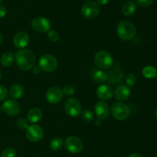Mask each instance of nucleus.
I'll use <instances>...</instances> for the list:
<instances>
[{
  "instance_id": "f257e3e1",
  "label": "nucleus",
  "mask_w": 157,
  "mask_h": 157,
  "mask_svg": "<svg viewBox=\"0 0 157 157\" xmlns=\"http://www.w3.org/2000/svg\"><path fill=\"white\" fill-rule=\"evenodd\" d=\"M15 60L17 66L24 71L32 69L35 65L36 58L33 52L29 49H19L15 54Z\"/></svg>"
},
{
  "instance_id": "f03ea898",
  "label": "nucleus",
  "mask_w": 157,
  "mask_h": 157,
  "mask_svg": "<svg viewBox=\"0 0 157 157\" xmlns=\"http://www.w3.org/2000/svg\"><path fill=\"white\" fill-rule=\"evenodd\" d=\"M117 33L121 39L124 41H129L134 38L136 33V29L131 22L128 20H123L118 23Z\"/></svg>"
},
{
  "instance_id": "7ed1b4c3",
  "label": "nucleus",
  "mask_w": 157,
  "mask_h": 157,
  "mask_svg": "<svg viewBox=\"0 0 157 157\" xmlns=\"http://www.w3.org/2000/svg\"><path fill=\"white\" fill-rule=\"evenodd\" d=\"M94 62L99 69L105 70L110 69L113 66V58L110 52L105 50H101L95 55Z\"/></svg>"
},
{
  "instance_id": "20e7f679",
  "label": "nucleus",
  "mask_w": 157,
  "mask_h": 157,
  "mask_svg": "<svg viewBox=\"0 0 157 157\" xmlns=\"http://www.w3.org/2000/svg\"><path fill=\"white\" fill-rule=\"evenodd\" d=\"M110 111L113 118L119 121H124L127 119L130 115V107L121 102L113 103Z\"/></svg>"
},
{
  "instance_id": "39448f33",
  "label": "nucleus",
  "mask_w": 157,
  "mask_h": 157,
  "mask_svg": "<svg viewBox=\"0 0 157 157\" xmlns=\"http://www.w3.org/2000/svg\"><path fill=\"white\" fill-rule=\"evenodd\" d=\"M41 70L45 72H52L58 67V60L54 55L51 54H44L41 55L38 62Z\"/></svg>"
},
{
  "instance_id": "423d86ee",
  "label": "nucleus",
  "mask_w": 157,
  "mask_h": 157,
  "mask_svg": "<svg viewBox=\"0 0 157 157\" xmlns=\"http://www.w3.org/2000/svg\"><path fill=\"white\" fill-rule=\"evenodd\" d=\"M66 114L71 117H77L82 112V106L79 100L75 98H69L66 100L64 106Z\"/></svg>"
},
{
  "instance_id": "0eeeda50",
  "label": "nucleus",
  "mask_w": 157,
  "mask_h": 157,
  "mask_svg": "<svg viewBox=\"0 0 157 157\" xmlns=\"http://www.w3.org/2000/svg\"><path fill=\"white\" fill-rule=\"evenodd\" d=\"M101 12L100 6L95 2H87L83 5L81 8V14L86 18L92 19L99 15Z\"/></svg>"
},
{
  "instance_id": "6e6552de",
  "label": "nucleus",
  "mask_w": 157,
  "mask_h": 157,
  "mask_svg": "<svg viewBox=\"0 0 157 157\" xmlns=\"http://www.w3.org/2000/svg\"><path fill=\"white\" fill-rule=\"evenodd\" d=\"M65 148L71 153H79L84 148L83 141L78 136H68L64 141Z\"/></svg>"
},
{
  "instance_id": "1a4fd4ad",
  "label": "nucleus",
  "mask_w": 157,
  "mask_h": 157,
  "mask_svg": "<svg viewBox=\"0 0 157 157\" xmlns=\"http://www.w3.org/2000/svg\"><path fill=\"white\" fill-rule=\"evenodd\" d=\"M26 137L28 139L33 143H37L41 140L44 136V131L42 128L36 124H32L26 129Z\"/></svg>"
},
{
  "instance_id": "9d476101",
  "label": "nucleus",
  "mask_w": 157,
  "mask_h": 157,
  "mask_svg": "<svg viewBox=\"0 0 157 157\" xmlns=\"http://www.w3.org/2000/svg\"><path fill=\"white\" fill-rule=\"evenodd\" d=\"M32 28L37 32L44 33L50 30L51 23L48 18L44 17L38 16L34 18L32 21Z\"/></svg>"
},
{
  "instance_id": "9b49d317",
  "label": "nucleus",
  "mask_w": 157,
  "mask_h": 157,
  "mask_svg": "<svg viewBox=\"0 0 157 157\" xmlns=\"http://www.w3.org/2000/svg\"><path fill=\"white\" fill-rule=\"evenodd\" d=\"M45 98L46 100L51 104H58L63 99L62 89H60L59 87H57V86L50 88L46 92Z\"/></svg>"
},
{
  "instance_id": "f8f14e48",
  "label": "nucleus",
  "mask_w": 157,
  "mask_h": 157,
  "mask_svg": "<svg viewBox=\"0 0 157 157\" xmlns=\"http://www.w3.org/2000/svg\"><path fill=\"white\" fill-rule=\"evenodd\" d=\"M19 104L15 99H8L2 104V110L5 113L10 116H15L20 112Z\"/></svg>"
},
{
  "instance_id": "ddd939ff",
  "label": "nucleus",
  "mask_w": 157,
  "mask_h": 157,
  "mask_svg": "<svg viewBox=\"0 0 157 157\" xmlns=\"http://www.w3.org/2000/svg\"><path fill=\"white\" fill-rule=\"evenodd\" d=\"M96 94L98 98L102 101H108L113 96V90L109 85H101L97 89Z\"/></svg>"
},
{
  "instance_id": "4468645a",
  "label": "nucleus",
  "mask_w": 157,
  "mask_h": 157,
  "mask_svg": "<svg viewBox=\"0 0 157 157\" xmlns=\"http://www.w3.org/2000/svg\"><path fill=\"white\" fill-rule=\"evenodd\" d=\"M94 112L99 119H106L110 115V107L107 103L100 101L95 104Z\"/></svg>"
},
{
  "instance_id": "2eb2a0df",
  "label": "nucleus",
  "mask_w": 157,
  "mask_h": 157,
  "mask_svg": "<svg viewBox=\"0 0 157 157\" xmlns=\"http://www.w3.org/2000/svg\"><path fill=\"white\" fill-rule=\"evenodd\" d=\"M29 41H30V38H29V34L23 31L15 34L13 38L14 46L20 49L25 48L29 43Z\"/></svg>"
},
{
  "instance_id": "dca6fc26",
  "label": "nucleus",
  "mask_w": 157,
  "mask_h": 157,
  "mask_svg": "<svg viewBox=\"0 0 157 157\" xmlns=\"http://www.w3.org/2000/svg\"><path fill=\"white\" fill-rule=\"evenodd\" d=\"M107 74H108V78H107V80L110 82V84L113 85V86L120 84V83L122 81L123 77H124V73L121 70V69H120L119 66L117 64L113 66V69H110V72Z\"/></svg>"
},
{
  "instance_id": "f3484780",
  "label": "nucleus",
  "mask_w": 157,
  "mask_h": 157,
  "mask_svg": "<svg viewBox=\"0 0 157 157\" xmlns=\"http://www.w3.org/2000/svg\"><path fill=\"white\" fill-rule=\"evenodd\" d=\"M130 93L131 92H130V88L125 85H119L113 92V95H115L116 99L121 102H124L128 99Z\"/></svg>"
},
{
  "instance_id": "a211bd4d",
  "label": "nucleus",
  "mask_w": 157,
  "mask_h": 157,
  "mask_svg": "<svg viewBox=\"0 0 157 157\" xmlns=\"http://www.w3.org/2000/svg\"><path fill=\"white\" fill-rule=\"evenodd\" d=\"M90 76H91L93 81L98 83H103L107 81L108 78V74L107 72L101 69H94L90 72Z\"/></svg>"
},
{
  "instance_id": "6ab92c4d",
  "label": "nucleus",
  "mask_w": 157,
  "mask_h": 157,
  "mask_svg": "<svg viewBox=\"0 0 157 157\" xmlns=\"http://www.w3.org/2000/svg\"><path fill=\"white\" fill-rule=\"evenodd\" d=\"M42 117V112L41 109L37 107L32 108L28 112L27 119L28 121L31 123H36L41 120Z\"/></svg>"
},
{
  "instance_id": "aec40b11",
  "label": "nucleus",
  "mask_w": 157,
  "mask_h": 157,
  "mask_svg": "<svg viewBox=\"0 0 157 157\" xmlns=\"http://www.w3.org/2000/svg\"><path fill=\"white\" fill-rule=\"evenodd\" d=\"M25 93L24 88L20 84H14L9 89V95L12 99H18L23 96Z\"/></svg>"
},
{
  "instance_id": "412c9836",
  "label": "nucleus",
  "mask_w": 157,
  "mask_h": 157,
  "mask_svg": "<svg viewBox=\"0 0 157 157\" xmlns=\"http://www.w3.org/2000/svg\"><path fill=\"white\" fill-rule=\"evenodd\" d=\"M136 9V6L134 2L127 1L123 5L121 11H122V13L124 15H126V16H130V15H133L135 13Z\"/></svg>"
},
{
  "instance_id": "4be33fe9",
  "label": "nucleus",
  "mask_w": 157,
  "mask_h": 157,
  "mask_svg": "<svg viewBox=\"0 0 157 157\" xmlns=\"http://www.w3.org/2000/svg\"><path fill=\"white\" fill-rule=\"evenodd\" d=\"M15 61V55L12 52H6L1 57L0 62L4 67H9L13 64Z\"/></svg>"
},
{
  "instance_id": "5701e85b",
  "label": "nucleus",
  "mask_w": 157,
  "mask_h": 157,
  "mask_svg": "<svg viewBox=\"0 0 157 157\" xmlns=\"http://www.w3.org/2000/svg\"><path fill=\"white\" fill-rule=\"evenodd\" d=\"M142 74L145 78H153L157 75V69L153 66H147L143 69Z\"/></svg>"
},
{
  "instance_id": "b1692460",
  "label": "nucleus",
  "mask_w": 157,
  "mask_h": 157,
  "mask_svg": "<svg viewBox=\"0 0 157 157\" xmlns=\"http://www.w3.org/2000/svg\"><path fill=\"white\" fill-rule=\"evenodd\" d=\"M50 148L53 151H58L62 148L63 145H64V142L61 138H54L51 140L50 142Z\"/></svg>"
},
{
  "instance_id": "393cba45",
  "label": "nucleus",
  "mask_w": 157,
  "mask_h": 157,
  "mask_svg": "<svg viewBox=\"0 0 157 157\" xmlns=\"http://www.w3.org/2000/svg\"><path fill=\"white\" fill-rule=\"evenodd\" d=\"M63 96L65 97H71L72 95H75V89L74 86H71V85H67L64 86L62 89Z\"/></svg>"
},
{
  "instance_id": "a878e982",
  "label": "nucleus",
  "mask_w": 157,
  "mask_h": 157,
  "mask_svg": "<svg viewBox=\"0 0 157 157\" xmlns=\"http://www.w3.org/2000/svg\"><path fill=\"white\" fill-rule=\"evenodd\" d=\"M136 76H135L133 74L129 73L126 75L125 83L129 88L133 87V86H135V84H136Z\"/></svg>"
},
{
  "instance_id": "bb28decb",
  "label": "nucleus",
  "mask_w": 157,
  "mask_h": 157,
  "mask_svg": "<svg viewBox=\"0 0 157 157\" xmlns=\"http://www.w3.org/2000/svg\"><path fill=\"white\" fill-rule=\"evenodd\" d=\"M81 116H82L83 120L89 123V122H91L94 119V115L92 111L89 110V109H85L83 112H81Z\"/></svg>"
},
{
  "instance_id": "cd10ccee",
  "label": "nucleus",
  "mask_w": 157,
  "mask_h": 157,
  "mask_svg": "<svg viewBox=\"0 0 157 157\" xmlns=\"http://www.w3.org/2000/svg\"><path fill=\"white\" fill-rule=\"evenodd\" d=\"M16 151L13 148H6L2 152L1 157H16Z\"/></svg>"
},
{
  "instance_id": "c85d7f7f",
  "label": "nucleus",
  "mask_w": 157,
  "mask_h": 157,
  "mask_svg": "<svg viewBox=\"0 0 157 157\" xmlns=\"http://www.w3.org/2000/svg\"><path fill=\"white\" fill-rule=\"evenodd\" d=\"M48 38H49L51 42H56L59 39V34L57 31L55 30H50L48 32Z\"/></svg>"
},
{
  "instance_id": "c756f323",
  "label": "nucleus",
  "mask_w": 157,
  "mask_h": 157,
  "mask_svg": "<svg viewBox=\"0 0 157 157\" xmlns=\"http://www.w3.org/2000/svg\"><path fill=\"white\" fill-rule=\"evenodd\" d=\"M17 126L19 129H26L29 126V122H28V120L25 119L20 118L17 121Z\"/></svg>"
},
{
  "instance_id": "7c9ffc66",
  "label": "nucleus",
  "mask_w": 157,
  "mask_h": 157,
  "mask_svg": "<svg viewBox=\"0 0 157 157\" xmlns=\"http://www.w3.org/2000/svg\"><path fill=\"white\" fill-rule=\"evenodd\" d=\"M8 95H9V92H8L7 89L5 86L0 85V102L6 100Z\"/></svg>"
},
{
  "instance_id": "2f4dec72",
  "label": "nucleus",
  "mask_w": 157,
  "mask_h": 157,
  "mask_svg": "<svg viewBox=\"0 0 157 157\" xmlns=\"http://www.w3.org/2000/svg\"><path fill=\"white\" fill-rule=\"evenodd\" d=\"M136 3L141 7H149L153 2V0H136Z\"/></svg>"
},
{
  "instance_id": "473e14b6",
  "label": "nucleus",
  "mask_w": 157,
  "mask_h": 157,
  "mask_svg": "<svg viewBox=\"0 0 157 157\" xmlns=\"http://www.w3.org/2000/svg\"><path fill=\"white\" fill-rule=\"evenodd\" d=\"M7 14V9L2 5H0V18H4Z\"/></svg>"
},
{
  "instance_id": "72a5a7b5",
  "label": "nucleus",
  "mask_w": 157,
  "mask_h": 157,
  "mask_svg": "<svg viewBox=\"0 0 157 157\" xmlns=\"http://www.w3.org/2000/svg\"><path fill=\"white\" fill-rule=\"evenodd\" d=\"M109 1L110 0H97V3L99 6H105L109 2Z\"/></svg>"
},
{
  "instance_id": "f704fd0d",
  "label": "nucleus",
  "mask_w": 157,
  "mask_h": 157,
  "mask_svg": "<svg viewBox=\"0 0 157 157\" xmlns=\"http://www.w3.org/2000/svg\"><path fill=\"white\" fill-rule=\"evenodd\" d=\"M32 69H33V72L35 74H39L41 72V69L39 68V66H34Z\"/></svg>"
},
{
  "instance_id": "c9c22d12",
  "label": "nucleus",
  "mask_w": 157,
  "mask_h": 157,
  "mask_svg": "<svg viewBox=\"0 0 157 157\" xmlns=\"http://www.w3.org/2000/svg\"><path fill=\"white\" fill-rule=\"evenodd\" d=\"M127 157H142V156H141V155H140V154L131 153V154H130V155H129Z\"/></svg>"
},
{
  "instance_id": "e433bc0d",
  "label": "nucleus",
  "mask_w": 157,
  "mask_h": 157,
  "mask_svg": "<svg viewBox=\"0 0 157 157\" xmlns=\"http://www.w3.org/2000/svg\"><path fill=\"white\" fill-rule=\"evenodd\" d=\"M95 124H96L97 126H100V125L101 124V120H100V119H98V120H96V122H95Z\"/></svg>"
},
{
  "instance_id": "4c0bfd02",
  "label": "nucleus",
  "mask_w": 157,
  "mask_h": 157,
  "mask_svg": "<svg viewBox=\"0 0 157 157\" xmlns=\"http://www.w3.org/2000/svg\"><path fill=\"white\" fill-rule=\"evenodd\" d=\"M2 40H3L2 35V34L0 33V45H1V44H2Z\"/></svg>"
},
{
  "instance_id": "58836bf2",
  "label": "nucleus",
  "mask_w": 157,
  "mask_h": 157,
  "mask_svg": "<svg viewBox=\"0 0 157 157\" xmlns=\"http://www.w3.org/2000/svg\"><path fill=\"white\" fill-rule=\"evenodd\" d=\"M155 115H156V118L157 119V109H156V112H155Z\"/></svg>"
},
{
  "instance_id": "ea45409f",
  "label": "nucleus",
  "mask_w": 157,
  "mask_h": 157,
  "mask_svg": "<svg viewBox=\"0 0 157 157\" xmlns=\"http://www.w3.org/2000/svg\"><path fill=\"white\" fill-rule=\"evenodd\" d=\"M1 78H2V73L1 72H0V79H1Z\"/></svg>"
},
{
  "instance_id": "a19ab883",
  "label": "nucleus",
  "mask_w": 157,
  "mask_h": 157,
  "mask_svg": "<svg viewBox=\"0 0 157 157\" xmlns=\"http://www.w3.org/2000/svg\"><path fill=\"white\" fill-rule=\"evenodd\" d=\"M84 1H90V0H84Z\"/></svg>"
},
{
  "instance_id": "79ce46f5",
  "label": "nucleus",
  "mask_w": 157,
  "mask_h": 157,
  "mask_svg": "<svg viewBox=\"0 0 157 157\" xmlns=\"http://www.w3.org/2000/svg\"><path fill=\"white\" fill-rule=\"evenodd\" d=\"M1 2H2V0H0V5H1Z\"/></svg>"
}]
</instances>
